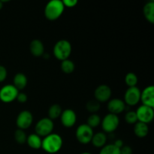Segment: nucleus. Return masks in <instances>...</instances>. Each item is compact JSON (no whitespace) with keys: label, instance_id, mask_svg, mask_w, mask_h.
Returning <instances> with one entry per match:
<instances>
[{"label":"nucleus","instance_id":"obj_1","mask_svg":"<svg viewBox=\"0 0 154 154\" xmlns=\"http://www.w3.org/2000/svg\"><path fill=\"white\" fill-rule=\"evenodd\" d=\"M63 146V139L57 134L51 133L42 140V147L48 153H56L60 151Z\"/></svg>","mask_w":154,"mask_h":154},{"label":"nucleus","instance_id":"obj_2","mask_svg":"<svg viewBox=\"0 0 154 154\" xmlns=\"http://www.w3.org/2000/svg\"><path fill=\"white\" fill-rule=\"evenodd\" d=\"M65 6L61 0H51L46 5L45 8V15L49 20L58 19L63 14Z\"/></svg>","mask_w":154,"mask_h":154},{"label":"nucleus","instance_id":"obj_3","mask_svg":"<svg viewBox=\"0 0 154 154\" xmlns=\"http://www.w3.org/2000/svg\"><path fill=\"white\" fill-rule=\"evenodd\" d=\"M72 53V45L65 39L58 41L54 47V54L60 60H67Z\"/></svg>","mask_w":154,"mask_h":154},{"label":"nucleus","instance_id":"obj_4","mask_svg":"<svg viewBox=\"0 0 154 154\" xmlns=\"http://www.w3.org/2000/svg\"><path fill=\"white\" fill-rule=\"evenodd\" d=\"M54 125L52 120L48 117L41 119L38 121L35 125V134H37L39 136L46 137L47 135L52 133V131L54 129Z\"/></svg>","mask_w":154,"mask_h":154},{"label":"nucleus","instance_id":"obj_5","mask_svg":"<svg viewBox=\"0 0 154 154\" xmlns=\"http://www.w3.org/2000/svg\"><path fill=\"white\" fill-rule=\"evenodd\" d=\"M93 134L94 133L91 127L87 124H81L77 128L75 135L80 143L86 144L91 141Z\"/></svg>","mask_w":154,"mask_h":154},{"label":"nucleus","instance_id":"obj_6","mask_svg":"<svg viewBox=\"0 0 154 154\" xmlns=\"http://www.w3.org/2000/svg\"><path fill=\"white\" fill-rule=\"evenodd\" d=\"M19 90L14 85L8 84L0 89V100L5 103L13 102L17 99Z\"/></svg>","mask_w":154,"mask_h":154},{"label":"nucleus","instance_id":"obj_7","mask_svg":"<svg viewBox=\"0 0 154 154\" xmlns=\"http://www.w3.org/2000/svg\"><path fill=\"white\" fill-rule=\"evenodd\" d=\"M103 130L105 132H113L117 129L120 123L118 116L114 114H108L101 121Z\"/></svg>","mask_w":154,"mask_h":154},{"label":"nucleus","instance_id":"obj_8","mask_svg":"<svg viewBox=\"0 0 154 154\" xmlns=\"http://www.w3.org/2000/svg\"><path fill=\"white\" fill-rule=\"evenodd\" d=\"M138 121L147 124L153 120L154 117L153 108L147 106V105H141L136 111Z\"/></svg>","mask_w":154,"mask_h":154},{"label":"nucleus","instance_id":"obj_9","mask_svg":"<svg viewBox=\"0 0 154 154\" xmlns=\"http://www.w3.org/2000/svg\"><path fill=\"white\" fill-rule=\"evenodd\" d=\"M32 121L33 117L32 113L29 111H23L18 114L16 123L18 129L23 130V129H28L32 125Z\"/></svg>","mask_w":154,"mask_h":154},{"label":"nucleus","instance_id":"obj_10","mask_svg":"<svg viewBox=\"0 0 154 154\" xmlns=\"http://www.w3.org/2000/svg\"><path fill=\"white\" fill-rule=\"evenodd\" d=\"M141 90L137 87H129L124 95L125 102L129 105H135L141 99Z\"/></svg>","mask_w":154,"mask_h":154},{"label":"nucleus","instance_id":"obj_11","mask_svg":"<svg viewBox=\"0 0 154 154\" xmlns=\"http://www.w3.org/2000/svg\"><path fill=\"white\" fill-rule=\"evenodd\" d=\"M94 96L99 102H105L111 98V90L106 84H102L95 90Z\"/></svg>","mask_w":154,"mask_h":154},{"label":"nucleus","instance_id":"obj_12","mask_svg":"<svg viewBox=\"0 0 154 154\" xmlns=\"http://www.w3.org/2000/svg\"><path fill=\"white\" fill-rule=\"evenodd\" d=\"M60 117H61L62 124L66 128L72 127L76 123V114L72 109H66L62 112Z\"/></svg>","mask_w":154,"mask_h":154},{"label":"nucleus","instance_id":"obj_13","mask_svg":"<svg viewBox=\"0 0 154 154\" xmlns=\"http://www.w3.org/2000/svg\"><path fill=\"white\" fill-rule=\"evenodd\" d=\"M143 105L147 106L154 107V87L153 86H148L144 89L141 93V99Z\"/></svg>","mask_w":154,"mask_h":154},{"label":"nucleus","instance_id":"obj_14","mask_svg":"<svg viewBox=\"0 0 154 154\" xmlns=\"http://www.w3.org/2000/svg\"><path fill=\"white\" fill-rule=\"evenodd\" d=\"M125 108H126L125 102L120 99H113L108 103V111L111 112V114H116V115L123 112Z\"/></svg>","mask_w":154,"mask_h":154},{"label":"nucleus","instance_id":"obj_15","mask_svg":"<svg viewBox=\"0 0 154 154\" xmlns=\"http://www.w3.org/2000/svg\"><path fill=\"white\" fill-rule=\"evenodd\" d=\"M29 48L32 54L35 57H41V56L44 55L45 47H44L42 41L38 40V39H34L30 43Z\"/></svg>","mask_w":154,"mask_h":154},{"label":"nucleus","instance_id":"obj_16","mask_svg":"<svg viewBox=\"0 0 154 154\" xmlns=\"http://www.w3.org/2000/svg\"><path fill=\"white\" fill-rule=\"evenodd\" d=\"M149 132V128L147 124L138 121L134 126V133L138 138H144L147 136Z\"/></svg>","mask_w":154,"mask_h":154},{"label":"nucleus","instance_id":"obj_17","mask_svg":"<svg viewBox=\"0 0 154 154\" xmlns=\"http://www.w3.org/2000/svg\"><path fill=\"white\" fill-rule=\"evenodd\" d=\"M107 141V135L104 132H97L93 134L91 141L93 145L96 147H103Z\"/></svg>","mask_w":154,"mask_h":154},{"label":"nucleus","instance_id":"obj_18","mask_svg":"<svg viewBox=\"0 0 154 154\" xmlns=\"http://www.w3.org/2000/svg\"><path fill=\"white\" fill-rule=\"evenodd\" d=\"M144 15L147 20H148L150 23H154V2L153 0L148 2L144 6Z\"/></svg>","mask_w":154,"mask_h":154},{"label":"nucleus","instance_id":"obj_19","mask_svg":"<svg viewBox=\"0 0 154 154\" xmlns=\"http://www.w3.org/2000/svg\"><path fill=\"white\" fill-rule=\"evenodd\" d=\"M13 85L19 90H23L27 84V78L23 73H17L14 75L13 80Z\"/></svg>","mask_w":154,"mask_h":154},{"label":"nucleus","instance_id":"obj_20","mask_svg":"<svg viewBox=\"0 0 154 154\" xmlns=\"http://www.w3.org/2000/svg\"><path fill=\"white\" fill-rule=\"evenodd\" d=\"M26 142L31 148L39 149L42 147V140L37 134H31L26 138Z\"/></svg>","mask_w":154,"mask_h":154},{"label":"nucleus","instance_id":"obj_21","mask_svg":"<svg viewBox=\"0 0 154 154\" xmlns=\"http://www.w3.org/2000/svg\"><path fill=\"white\" fill-rule=\"evenodd\" d=\"M62 108L60 105L58 104H54V105H51L50 107L49 110H48V115H49V118L51 120H54V119L58 118L60 117L62 114Z\"/></svg>","mask_w":154,"mask_h":154},{"label":"nucleus","instance_id":"obj_22","mask_svg":"<svg viewBox=\"0 0 154 154\" xmlns=\"http://www.w3.org/2000/svg\"><path fill=\"white\" fill-rule=\"evenodd\" d=\"M75 64L72 60H63L61 63V69L64 73L66 74H71L75 70Z\"/></svg>","mask_w":154,"mask_h":154},{"label":"nucleus","instance_id":"obj_23","mask_svg":"<svg viewBox=\"0 0 154 154\" xmlns=\"http://www.w3.org/2000/svg\"><path fill=\"white\" fill-rule=\"evenodd\" d=\"M101 121H102L101 117H99L98 114H93L90 116H89V117L87 118V123H86V124L88 125V126H90V127H91L92 129H93V128L97 127V126L101 123Z\"/></svg>","mask_w":154,"mask_h":154},{"label":"nucleus","instance_id":"obj_24","mask_svg":"<svg viewBox=\"0 0 154 154\" xmlns=\"http://www.w3.org/2000/svg\"><path fill=\"white\" fill-rule=\"evenodd\" d=\"M99 154H120V148L114 144H107L102 147Z\"/></svg>","mask_w":154,"mask_h":154},{"label":"nucleus","instance_id":"obj_25","mask_svg":"<svg viewBox=\"0 0 154 154\" xmlns=\"http://www.w3.org/2000/svg\"><path fill=\"white\" fill-rule=\"evenodd\" d=\"M125 81L129 87H136V84L138 83V77L133 72H129L126 74L125 77Z\"/></svg>","mask_w":154,"mask_h":154},{"label":"nucleus","instance_id":"obj_26","mask_svg":"<svg viewBox=\"0 0 154 154\" xmlns=\"http://www.w3.org/2000/svg\"><path fill=\"white\" fill-rule=\"evenodd\" d=\"M100 102H98L97 100H90L87 102L86 104V108L88 111L91 113H95L100 109Z\"/></svg>","mask_w":154,"mask_h":154},{"label":"nucleus","instance_id":"obj_27","mask_svg":"<svg viewBox=\"0 0 154 154\" xmlns=\"http://www.w3.org/2000/svg\"><path fill=\"white\" fill-rule=\"evenodd\" d=\"M26 135L25 132L22 129H17L14 132V139L18 144H23L25 142H26Z\"/></svg>","mask_w":154,"mask_h":154},{"label":"nucleus","instance_id":"obj_28","mask_svg":"<svg viewBox=\"0 0 154 154\" xmlns=\"http://www.w3.org/2000/svg\"><path fill=\"white\" fill-rule=\"evenodd\" d=\"M125 120H126V123H129V124H133L138 122V118H137V115L135 111H128L125 115Z\"/></svg>","mask_w":154,"mask_h":154},{"label":"nucleus","instance_id":"obj_29","mask_svg":"<svg viewBox=\"0 0 154 154\" xmlns=\"http://www.w3.org/2000/svg\"><path fill=\"white\" fill-rule=\"evenodd\" d=\"M16 99L20 102V103H25L27 101V99H28V98H27V95L26 94V93H18Z\"/></svg>","mask_w":154,"mask_h":154},{"label":"nucleus","instance_id":"obj_30","mask_svg":"<svg viewBox=\"0 0 154 154\" xmlns=\"http://www.w3.org/2000/svg\"><path fill=\"white\" fill-rule=\"evenodd\" d=\"M7 77V70L3 66H0V82H2Z\"/></svg>","mask_w":154,"mask_h":154},{"label":"nucleus","instance_id":"obj_31","mask_svg":"<svg viewBox=\"0 0 154 154\" xmlns=\"http://www.w3.org/2000/svg\"><path fill=\"white\" fill-rule=\"evenodd\" d=\"M63 2L64 6H66V7H74L78 4L77 0H63Z\"/></svg>","mask_w":154,"mask_h":154},{"label":"nucleus","instance_id":"obj_32","mask_svg":"<svg viewBox=\"0 0 154 154\" xmlns=\"http://www.w3.org/2000/svg\"><path fill=\"white\" fill-rule=\"evenodd\" d=\"M120 151V154H132V150L129 146H123Z\"/></svg>","mask_w":154,"mask_h":154},{"label":"nucleus","instance_id":"obj_33","mask_svg":"<svg viewBox=\"0 0 154 154\" xmlns=\"http://www.w3.org/2000/svg\"><path fill=\"white\" fill-rule=\"evenodd\" d=\"M114 144V145H115L116 147H118V148H120V149L121 148V147L123 146V141H122L121 140H120V139L117 140V141H116L115 142H114V144Z\"/></svg>","mask_w":154,"mask_h":154},{"label":"nucleus","instance_id":"obj_34","mask_svg":"<svg viewBox=\"0 0 154 154\" xmlns=\"http://www.w3.org/2000/svg\"><path fill=\"white\" fill-rule=\"evenodd\" d=\"M2 6H3V4H2V1H0V9H1L2 8Z\"/></svg>","mask_w":154,"mask_h":154},{"label":"nucleus","instance_id":"obj_35","mask_svg":"<svg viewBox=\"0 0 154 154\" xmlns=\"http://www.w3.org/2000/svg\"><path fill=\"white\" fill-rule=\"evenodd\" d=\"M81 154H91L90 153H88V152H84V153H82Z\"/></svg>","mask_w":154,"mask_h":154}]
</instances>
